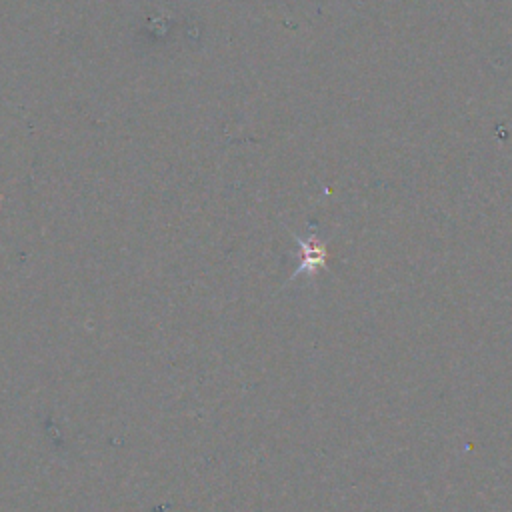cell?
Masks as SVG:
<instances>
[{
    "instance_id": "obj_1",
    "label": "cell",
    "mask_w": 512,
    "mask_h": 512,
    "mask_svg": "<svg viewBox=\"0 0 512 512\" xmlns=\"http://www.w3.org/2000/svg\"><path fill=\"white\" fill-rule=\"evenodd\" d=\"M300 244V264L294 270L292 278L298 274H316L320 268L326 266L328 250L326 244L320 242L316 236L310 238H296Z\"/></svg>"
}]
</instances>
